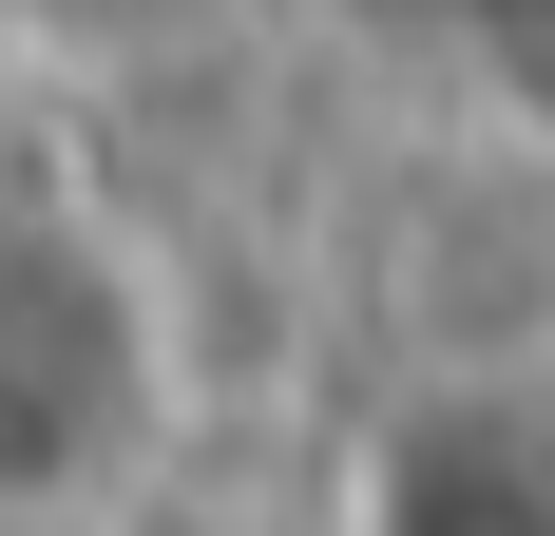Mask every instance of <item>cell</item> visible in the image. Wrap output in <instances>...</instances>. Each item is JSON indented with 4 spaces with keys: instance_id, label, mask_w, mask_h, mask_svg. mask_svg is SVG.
<instances>
[{
    "instance_id": "obj_1",
    "label": "cell",
    "mask_w": 555,
    "mask_h": 536,
    "mask_svg": "<svg viewBox=\"0 0 555 536\" xmlns=\"http://www.w3.org/2000/svg\"><path fill=\"white\" fill-rule=\"evenodd\" d=\"M172 422V307L77 192H0V536H57Z\"/></svg>"
}]
</instances>
